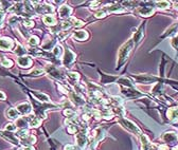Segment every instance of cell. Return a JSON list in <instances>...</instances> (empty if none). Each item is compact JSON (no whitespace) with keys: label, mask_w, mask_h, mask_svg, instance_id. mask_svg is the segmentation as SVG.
Masks as SVG:
<instances>
[{"label":"cell","mask_w":178,"mask_h":150,"mask_svg":"<svg viewBox=\"0 0 178 150\" xmlns=\"http://www.w3.org/2000/svg\"><path fill=\"white\" fill-rule=\"evenodd\" d=\"M65 150H74V147L72 145H67L65 146Z\"/></svg>","instance_id":"cell-31"},{"label":"cell","mask_w":178,"mask_h":150,"mask_svg":"<svg viewBox=\"0 0 178 150\" xmlns=\"http://www.w3.org/2000/svg\"><path fill=\"white\" fill-rule=\"evenodd\" d=\"M120 82H128V80H126V79H120ZM124 85H126V86H130V84L129 82H123Z\"/></svg>","instance_id":"cell-32"},{"label":"cell","mask_w":178,"mask_h":150,"mask_svg":"<svg viewBox=\"0 0 178 150\" xmlns=\"http://www.w3.org/2000/svg\"><path fill=\"white\" fill-rule=\"evenodd\" d=\"M163 141H165V142H173L175 141L177 138V135H176V133H174V132H166L165 135H163Z\"/></svg>","instance_id":"cell-13"},{"label":"cell","mask_w":178,"mask_h":150,"mask_svg":"<svg viewBox=\"0 0 178 150\" xmlns=\"http://www.w3.org/2000/svg\"><path fill=\"white\" fill-rule=\"evenodd\" d=\"M64 115H66V116H71V115H73V111L70 110V109H66L65 111H64Z\"/></svg>","instance_id":"cell-28"},{"label":"cell","mask_w":178,"mask_h":150,"mask_svg":"<svg viewBox=\"0 0 178 150\" xmlns=\"http://www.w3.org/2000/svg\"><path fill=\"white\" fill-rule=\"evenodd\" d=\"M3 17H4V13H3V11H0V24H1L2 20H3Z\"/></svg>","instance_id":"cell-30"},{"label":"cell","mask_w":178,"mask_h":150,"mask_svg":"<svg viewBox=\"0 0 178 150\" xmlns=\"http://www.w3.org/2000/svg\"><path fill=\"white\" fill-rule=\"evenodd\" d=\"M7 116L11 119H18V118L20 116V113L18 112L17 109L15 108H10V109L7 110Z\"/></svg>","instance_id":"cell-10"},{"label":"cell","mask_w":178,"mask_h":150,"mask_svg":"<svg viewBox=\"0 0 178 150\" xmlns=\"http://www.w3.org/2000/svg\"><path fill=\"white\" fill-rule=\"evenodd\" d=\"M14 46V41L10 38H0V50H11Z\"/></svg>","instance_id":"cell-4"},{"label":"cell","mask_w":178,"mask_h":150,"mask_svg":"<svg viewBox=\"0 0 178 150\" xmlns=\"http://www.w3.org/2000/svg\"><path fill=\"white\" fill-rule=\"evenodd\" d=\"M38 43H39V39H38V37H36V36H31V37L29 38L30 46H37Z\"/></svg>","instance_id":"cell-18"},{"label":"cell","mask_w":178,"mask_h":150,"mask_svg":"<svg viewBox=\"0 0 178 150\" xmlns=\"http://www.w3.org/2000/svg\"><path fill=\"white\" fill-rule=\"evenodd\" d=\"M24 150H34V149H33L32 147H24Z\"/></svg>","instance_id":"cell-33"},{"label":"cell","mask_w":178,"mask_h":150,"mask_svg":"<svg viewBox=\"0 0 178 150\" xmlns=\"http://www.w3.org/2000/svg\"><path fill=\"white\" fill-rule=\"evenodd\" d=\"M27 126V122L26 119H22V118H18L17 119V123H16V127L18 128H21V129H24Z\"/></svg>","instance_id":"cell-17"},{"label":"cell","mask_w":178,"mask_h":150,"mask_svg":"<svg viewBox=\"0 0 178 150\" xmlns=\"http://www.w3.org/2000/svg\"><path fill=\"white\" fill-rule=\"evenodd\" d=\"M33 95H34L36 98H38L39 101L41 102H48L50 101L49 96L46 95V94L44 93H39V92H33Z\"/></svg>","instance_id":"cell-14"},{"label":"cell","mask_w":178,"mask_h":150,"mask_svg":"<svg viewBox=\"0 0 178 150\" xmlns=\"http://www.w3.org/2000/svg\"><path fill=\"white\" fill-rule=\"evenodd\" d=\"M24 27H28V28H31L34 26V21H32V20H26L24 21Z\"/></svg>","instance_id":"cell-27"},{"label":"cell","mask_w":178,"mask_h":150,"mask_svg":"<svg viewBox=\"0 0 178 150\" xmlns=\"http://www.w3.org/2000/svg\"><path fill=\"white\" fill-rule=\"evenodd\" d=\"M77 129L76 126H72V125H70V126L68 127V132L71 133V134H73V133H76Z\"/></svg>","instance_id":"cell-25"},{"label":"cell","mask_w":178,"mask_h":150,"mask_svg":"<svg viewBox=\"0 0 178 150\" xmlns=\"http://www.w3.org/2000/svg\"><path fill=\"white\" fill-rule=\"evenodd\" d=\"M15 53H17L18 55H22L24 53H26V50L22 48L21 46H17V47H16V49H15Z\"/></svg>","instance_id":"cell-21"},{"label":"cell","mask_w":178,"mask_h":150,"mask_svg":"<svg viewBox=\"0 0 178 150\" xmlns=\"http://www.w3.org/2000/svg\"><path fill=\"white\" fill-rule=\"evenodd\" d=\"M171 43L174 48H178V36H176V37H174L173 39H172Z\"/></svg>","instance_id":"cell-26"},{"label":"cell","mask_w":178,"mask_h":150,"mask_svg":"<svg viewBox=\"0 0 178 150\" xmlns=\"http://www.w3.org/2000/svg\"><path fill=\"white\" fill-rule=\"evenodd\" d=\"M2 65H3L4 67H12L13 65V62H12V60H10V59H8V58H3L2 59Z\"/></svg>","instance_id":"cell-22"},{"label":"cell","mask_w":178,"mask_h":150,"mask_svg":"<svg viewBox=\"0 0 178 150\" xmlns=\"http://www.w3.org/2000/svg\"><path fill=\"white\" fill-rule=\"evenodd\" d=\"M43 20L47 26H54V24L56 23V19H55V17L53 15H50V14L45 15L43 17Z\"/></svg>","instance_id":"cell-11"},{"label":"cell","mask_w":178,"mask_h":150,"mask_svg":"<svg viewBox=\"0 0 178 150\" xmlns=\"http://www.w3.org/2000/svg\"><path fill=\"white\" fill-rule=\"evenodd\" d=\"M16 128H17V127H16V125H14V124H9L5 126V130H7V131L9 130V132L14 131V130H16Z\"/></svg>","instance_id":"cell-24"},{"label":"cell","mask_w":178,"mask_h":150,"mask_svg":"<svg viewBox=\"0 0 178 150\" xmlns=\"http://www.w3.org/2000/svg\"><path fill=\"white\" fill-rule=\"evenodd\" d=\"M41 123V119L40 118H34V119H32L31 122H30V126L31 127H34V128H36V127H38Z\"/></svg>","instance_id":"cell-19"},{"label":"cell","mask_w":178,"mask_h":150,"mask_svg":"<svg viewBox=\"0 0 178 150\" xmlns=\"http://www.w3.org/2000/svg\"><path fill=\"white\" fill-rule=\"evenodd\" d=\"M133 48V40H129L127 42H125L123 46L121 47L120 50H119V57H118V68L123 65V62L126 60L127 56H128L130 50Z\"/></svg>","instance_id":"cell-1"},{"label":"cell","mask_w":178,"mask_h":150,"mask_svg":"<svg viewBox=\"0 0 178 150\" xmlns=\"http://www.w3.org/2000/svg\"><path fill=\"white\" fill-rule=\"evenodd\" d=\"M76 141H77V144L81 146V147H84L86 145V138L83 134H79L76 137Z\"/></svg>","instance_id":"cell-16"},{"label":"cell","mask_w":178,"mask_h":150,"mask_svg":"<svg viewBox=\"0 0 178 150\" xmlns=\"http://www.w3.org/2000/svg\"><path fill=\"white\" fill-rule=\"evenodd\" d=\"M74 59H76V54L70 49H66L65 54H64V65L66 67H70Z\"/></svg>","instance_id":"cell-2"},{"label":"cell","mask_w":178,"mask_h":150,"mask_svg":"<svg viewBox=\"0 0 178 150\" xmlns=\"http://www.w3.org/2000/svg\"><path fill=\"white\" fill-rule=\"evenodd\" d=\"M143 27H144V24H141V26L139 27V29L136 31L135 35H134V41L136 42V44H138L141 40L143 39V36H144V34H143Z\"/></svg>","instance_id":"cell-8"},{"label":"cell","mask_w":178,"mask_h":150,"mask_svg":"<svg viewBox=\"0 0 178 150\" xmlns=\"http://www.w3.org/2000/svg\"><path fill=\"white\" fill-rule=\"evenodd\" d=\"M71 12H72V9L70 7H68V5H66V4L63 5V7H60V11H58L60 18H68L69 16H70Z\"/></svg>","instance_id":"cell-7"},{"label":"cell","mask_w":178,"mask_h":150,"mask_svg":"<svg viewBox=\"0 0 178 150\" xmlns=\"http://www.w3.org/2000/svg\"><path fill=\"white\" fill-rule=\"evenodd\" d=\"M45 74V71L43 69H33V70L30 72V76H39V75Z\"/></svg>","instance_id":"cell-15"},{"label":"cell","mask_w":178,"mask_h":150,"mask_svg":"<svg viewBox=\"0 0 178 150\" xmlns=\"http://www.w3.org/2000/svg\"><path fill=\"white\" fill-rule=\"evenodd\" d=\"M169 2L166 1H162V2H158L157 3V7L159 8V9H166V8L169 7Z\"/></svg>","instance_id":"cell-23"},{"label":"cell","mask_w":178,"mask_h":150,"mask_svg":"<svg viewBox=\"0 0 178 150\" xmlns=\"http://www.w3.org/2000/svg\"><path fill=\"white\" fill-rule=\"evenodd\" d=\"M153 12H154V10L149 7H142V8H139L138 9V13L142 16H149V15H152Z\"/></svg>","instance_id":"cell-12"},{"label":"cell","mask_w":178,"mask_h":150,"mask_svg":"<svg viewBox=\"0 0 178 150\" xmlns=\"http://www.w3.org/2000/svg\"><path fill=\"white\" fill-rule=\"evenodd\" d=\"M17 111L20 114L22 115H26V114H29L30 112H31L32 110V107L30 104H28V102H22V104H19L17 106Z\"/></svg>","instance_id":"cell-5"},{"label":"cell","mask_w":178,"mask_h":150,"mask_svg":"<svg viewBox=\"0 0 178 150\" xmlns=\"http://www.w3.org/2000/svg\"><path fill=\"white\" fill-rule=\"evenodd\" d=\"M73 37L76 40H86L88 39L89 37V34L87 31H76L73 33Z\"/></svg>","instance_id":"cell-9"},{"label":"cell","mask_w":178,"mask_h":150,"mask_svg":"<svg viewBox=\"0 0 178 150\" xmlns=\"http://www.w3.org/2000/svg\"><path fill=\"white\" fill-rule=\"evenodd\" d=\"M17 62L22 68H29V67H31L33 62L32 58H30L29 56H19L17 58Z\"/></svg>","instance_id":"cell-6"},{"label":"cell","mask_w":178,"mask_h":150,"mask_svg":"<svg viewBox=\"0 0 178 150\" xmlns=\"http://www.w3.org/2000/svg\"><path fill=\"white\" fill-rule=\"evenodd\" d=\"M62 52H63V49H62V47H55V48L53 49V54L55 55V56H60V54H62Z\"/></svg>","instance_id":"cell-20"},{"label":"cell","mask_w":178,"mask_h":150,"mask_svg":"<svg viewBox=\"0 0 178 150\" xmlns=\"http://www.w3.org/2000/svg\"><path fill=\"white\" fill-rule=\"evenodd\" d=\"M120 123L123 125V126L127 130H129V131H132L134 133H138V134H139V133L141 132L140 129H139L138 127H137V125L132 123L130 121H127V119H120Z\"/></svg>","instance_id":"cell-3"},{"label":"cell","mask_w":178,"mask_h":150,"mask_svg":"<svg viewBox=\"0 0 178 150\" xmlns=\"http://www.w3.org/2000/svg\"><path fill=\"white\" fill-rule=\"evenodd\" d=\"M7 98V96H5V94L2 92V91H0V101H4V99Z\"/></svg>","instance_id":"cell-29"}]
</instances>
